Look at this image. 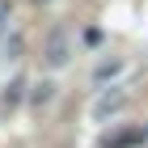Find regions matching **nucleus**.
<instances>
[{"label":"nucleus","mask_w":148,"mask_h":148,"mask_svg":"<svg viewBox=\"0 0 148 148\" xmlns=\"http://www.w3.org/2000/svg\"><path fill=\"white\" fill-rule=\"evenodd\" d=\"M140 131L136 127H127V131H114V136H106V148H123V144H136Z\"/></svg>","instance_id":"nucleus-1"}]
</instances>
